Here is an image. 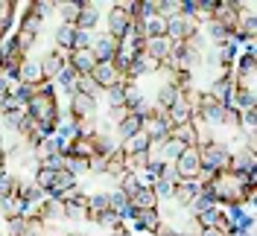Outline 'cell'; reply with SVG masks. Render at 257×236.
<instances>
[{
    "label": "cell",
    "instance_id": "1f68e13d",
    "mask_svg": "<svg viewBox=\"0 0 257 236\" xmlns=\"http://www.w3.org/2000/svg\"><path fill=\"white\" fill-rule=\"evenodd\" d=\"M56 12H59V18H62V24H76V18H79L82 12V0H73V3H56Z\"/></svg>",
    "mask_w": 257,
    "mask_h": 236
},
{
    "label": "cell",
    "instance_id": "6da1fadb",
    "mask_svg": "<svg viewBox=\"0 0 257 236\" xmlns=\"http://www.w3.org/2000/svg\"><path fill=\"white\" fill-rule=\"evenodd\" d=\"M196 155H199V166L208 169V172H225V169H231V152L219 140L196 146Z\"/></svg>",
    "mask_w": 257,
    "mask_h": 236
},
{
    "label": "cell",
    "instance_id": "d590c367",
    "mask_svg": "<svg viewBox=\"0 0 257 236\" xmlns=\"http://www.w3.org/2000/svg\"><path fill=\"white\" fill-rule=\"evenodd\" d=\"M202 32H205V38H208V41H213L216 47H222L225 41L231 38V32L225 30L222 24H216V21H210V24H208V30H202Z\"/></svg>",
    "mask_w": 257,
    "mask_h": 236
},
{
    "label": "cell",
    "instance_id": "ab89813d",
    "mask_svg": "<svg viewBox=\"0 0 257 236\" xmlns=\"http://www.w3.org/2000/svg\"><path fill=\"white\" fill-rule=\"evenodd\" d=\"M141 187H144V184H141V175H135V172H126V178L117 184V189H120L123 195H128V198H132V195H135Z\"/></svg>",
    "mask_w": 257,
    "mask_h": 236
},
{
    "label": "cell",
    "instance_id": "03108f58",
    "mask_svg": "<svg viewBox=\"0 0 257 236\" xmlns=\"http://www.w3.org/2000/svg\"><path fill=\"white\" fill-rule=\"evenodd\" d=\"M181 236H187V233H181Z\"/></svg>",
    "mask_w": 257,
    "mask_h": 236
},
{
    "label": "cell",
    "instance_id": "ffe728a7",
    "mask_svg": "<svg viewBox=\"0 0 257 236\" xmlns=\"http://www.w3.org/2000/svg\"><path fill=\"white\" fill-rule=\"evenodd\" d=\"M144 56L149 59H155V62H164L167 56H170V38H146L144 41Z\"/></svg>",
    "mask_w": 257,
    "mask_h": 236
},
{
    "label": "cell",
    "instance_id": "b9f144b4",
    "mask_svg": "<svg viewBox=\"0 0 257 236\" xmlns=\"http://www.w3.org/2000/svg\"><path fill=\"white\" fill-rule=\"evenodd\" d=\"M164 35V18L152 15L144 21V38H161Z\"/></svg>",
    "mask_w": 257,
    "mask_h": 236
},
{
    "label": "cell",
    "instance_id": "60d3db41",
    "mask_svg": "<svg viewBox=\"0 0 257 236\" xmlns=\"http://www.w3.org/2000/svg\"><path fill=\"white\" fill-rule=\"evenodd\" d=\"M53 178H56V172H53L50 166H38V169H35V181H32V184H35L38 189H44V192H50V187H53Z\"/></svg>",
    "mask_w": 257,
    "mask_h": 236
},
{
    "label": "cell",
    "instance_id": "3957f363",
    "mask_svg": "<svg viewBox=\"0 0 257 236\" xmlns=\"http://www.w3.org/2000/svg\"><path fill=\"white\" fill-rule=\"evenodd\" d=\"M41 27H44V21L41 18H35L32 12H27V15H21V27H18L15 38L18 44H21V50L27 53V50L38 41V35H41Z\"/></svg>",
    "mask_w": 257,
    "mask_h": 236
},
{
    "label": "cell",
    "instance_id": "f5cc1de1",
    "mask_svg": "<svg viewBox=\"0 0 257 236\" xmlns=\"http://www.w3.org/2000/svg\"><path fill=\"white\" fill-rule=\"evenodd\" d=\"M126 114H128L126 105H114V108H108V114H105V117H108V126L114 128L120 120H123V117H126Z\"/></svg>",
    "mask_w": 257,
    "mask_h": 236
},
{
    "label": "cell",
    "instance_id": "003e7915",
    "mask_svg": "<svg viewBox=\"0 0 257 236\" xmlns=\"http://www.w3.org/2000/svg\"><path fill=\"white\" fill-rule=\"evenodd\" d=\"M0 73H3V70H0Z\"/></svg>",
    "mask_w": 257,
    "mask_h": 236
},
{
    "label": "cell",
    "instance_id": "e575fe53",
    "mask_svg": "<svg viewBox=\"0 0 257 236\" xmlns=\"http://www.w3.org/2000/svg\"><path fill=\"white\" fill-rule=\"evenodd\" d=\"M73 35H76V27H70V24H62V27L56 30V35H53V38H56V47H59V50H67V53H70V50H73Z\"/></svg>",
    "mask_w": 257,
    "mask_h": 236
},
{
    "label": "cell",
    "instance_id": "8992f818",
    "mask_svg": "<svg viewBox=\"0 0 257 236\" xmlns=\"http://www.w3.org/2000/svg\"><path fill=\"white\" fill-rule=\"evenodd\" d=\"M117 50H120V41H117V38H111L108 32H94V44H91V53H94L96 62H114Z\"/></svg>",
    "mask_w": 257,
    "mask_h": 236
},
{
    "label": "cell",
    "instance_id": "7a4b0ae2",
    "mask_svg": "<svg viewBox=\"0 0 257 236\" xmlns=\"http://www.w3.org/2000/svg\"><path fill=\"white\" fill-rule=\"evenodd\" d=\"M196 30H199V24L184 15H173L164 21V38H170V41H187Z\"/></svg>",
    "mask_w": 257,
    "mask_h": 236
},
{
    "label": "cell",
    "instance_id": "ee69618b",
    "mask_svg": "<svg viewBox=\"0 0 257 236\" xmlns=\"http://www.w3.org/2000/svg\"><path fill=\"white\" fill-rule=\"evenodd\" d=\"M96 224H102V227H108V230H117V227H123V224H126V221L120 219V216H117V213H111V210H105V213H99V216H96Z\"/></svg>",
    "mask_w": 257,
    "mask_h": 236
},
{
    "label": "cell",
    "instance_id": "d6986e66",
    "mask_svg": "<svg viewBox=\"0 0 257 236\" xmlns=\"http://www.w3.org/2000/svg\"><path fill=\"white\" fill-rule=\"evenodd\" d=\"M141 128H144V120H141L138 114H126V117L114 126V134H117V137H120V143H123V140H128V137H135Z\"/></svg>",
    "mask_w": 257,
    "mask_h": 236
},
{
    "label": "cell",
    "instance_id": "6f0895ef",
    "mask_svg": "<svg viewBox=\"0 0 257 236\" xmlns=\"http://www.w3.org/2000/svg\"><path fill=\"white\" fill-rule=\"evenodd\" d=\"M155 236H181V230H176V227L167 221V224H161L158 230H155Z\"/></svg>",
    "mask_w": 257,
    "mask_h": 236
},
{
    "label": "cell",
    "instance_id": "ac0fdd59",
    "mask_svg": "<svg viewBox=\"0 0 257 236\" xmlns=\"http://www.w3.org/2000/svg\"><path fill=\"white\" fill-rule=\"evenodd\" d=\"M164 114H167V123H170V128L184 126V123H190V117H193L190 105L181 99V94H178V102H176V105H170V108L164 111Z\"/></svg>",
    "mask_w": 257,
    "mask_h": 236
},
{
    "label": "cell",
    "instance_id": "4fadbf2b",
    "mask_svg": "<svg viewBox=\"0 0 257 236\" xmlns=\"http://www.w3.org/2000/svg\"><path fill=\"white\" fill-rule=\"evenodd\" d=\"M132 221H135V227H138V230H144V233H152V236H155V230H158L161 224H164L158 207H155V210H138Z\"/></svg>",
    "mask_w": 257,
    "mask_h": 236
},
{
    "label": "cell",
    "instance_id": "7c38bea8",
    "mask_svg": "<svg viewBox=\"0 0 257 236\" xmlns=\"http://www.w3.org/2000/svg\"><path fill=\"white\" fill-rule=\"evenodd\" d=\"M96 24H99V3H91V0H82V12L76 18V30L82 32H94Z\"/></svg>",
    "mask_w": 257,
    "mask_h": 236
},
{
    "label": "cell",
    "instance_id": "be15d7a7",
    "mask_svg": "<svg viewBox=\"0 0 257 236\" xmlns=\"http://www.w3.org/2000/svg\"><path fill=\"white\" fill-rule=\"evenodd\" d=\"M0 149H3V131H0Z\"/></svg>",
    "mask_w": 257,
    "mask_h": 236
},
{
    "label": "cell",
    "instance_id": "484cf974",
    "mask_svg": "<svg viewBox=\"0 0 257 236\" xmlns=\"http://www.w3.org/2000/svg\"><path fill=\"white\" fill-rule=\"evenodd\" d=\"M120 149H123L126 155H141V152H149V149H152V140L146 137L144 131H138L135 137H128V140L120 143Z\"/></svg>",
    "mask_w": 257,
    "mask_h": 236
},
{
    "label": "cell",
    "instance_id": "83f0119b",
    "mask_svg": "<svg viewBox=\"0 0 257 236\" xmlns=\"http://www.w3.org/2000/svg\"><path fill=\"white\" fill-rule=\"evenodd\" d=\"M108 210V192H88V221Z\"/></svg>",
    "mask_w": 257,
    "mask_h": 236
},
{
    "label": "cell",
    "instance_id": "5b68a950",
    "mask_svg": "<svg viewBox=\"0 0 257 236\" xmlns=\"http://www.w3.org/2000/svg\"><path fill=\"white\" fill-rule=\"evenodd\" d=\"M67 56H70L67 50L53 47V50H47V53L38 59V62H41V73H44V79H47V82H53V79L62 73V67L67 64Z\"/></svg>",
    "mask_w": 257,
    "mask_h": 236
},
{
    "label": "cell",
    "instance_id": "681fc988",
    "mask_svg": "<svg viewBox=\"0 0 257 236\" xmlns=\"http://www.w3.org/2000/svg\"><path fill=\"white\" fill-rule=\"evenodd\" d=\"M91 44H94V32L76 30V35H73V50H91Z\"/></svg>",
    "mask_w": 257,
    "mask_h": 236
},
{
    "label": "cell",
    "instance_id": "680465c9",
    "mask_svg": "<svg viewBox=\"0 0 257 236\" xmlns=\"http://www.w3.org/2000/svg\"><path fill=\"white\" fill-rule=\"evenodd\" d=\"M199 236H225V230H222V227H202Z\"/></svg>",
    "mask_w": 257,
    "mask_h": 236
},
{
    "label": "cell",
    "instance_id": "bcb514c9",
    "mask_svg": "<svg viewBox=\"0 0 257 236\" xmlns=\"http://www.w3.org/2000/svg\"><path fill=\"white\" fill-rule=\"evenodd\" d=\"M123 85H126V79H123V82H117V85H111L108 91H102V94H105V99H108V108H114V105H123Z\"/></svg>",
    "mask_w": 257,
    "mask_h": 236
},
{
    "label": "cell",
    "instance_id": "7bdbcfd3",
    "mask_svg": "<svg viewBox=\"0 0 257 236\" xmlns=\"http://www.w3.org/2000/svg\"><path fill=\"white\" fill-rule=\"evenodd\" d=\"M126 207H128V195H123L120 189H111V192H108V210L120 216V213H123Z\"/></svg>",
    "mask_w": 257,
    "mask_h": 236
},
{
    "label": "cell",
    "instance_id": "d4e9b609",
    "mask_svg": "<svg viewBox=\"0 0 257 236\" xmlns=\"http://www.w3.org/2000/svg\"><path fill=\"white\" fill-rule=\"evenodd\" d=\"M170 140H178L187 149H196V126L193 123H184V126L170 128Z\"/></svg>",
    "mask_w": 257,
    "mask_h": 236
},
{
    "label": "cell",
    "instance_id": "e7e4bbea",
    "mask_svg": "<svg viewBox=\"0 0 257 236\" xmlns=\"http://www.w3.org/2000/svg\"><path fill=\"white\" fill-rule=\"evenodd\" d=\"M0 236H6V233H0Z\"/></svg>",
    "mask_w": 257,
    "mask_h": 236
},
{
    "label": "cell",
    "instance_id": "836d02e7",
    "mask_svg": "<svg viewBox=\"0 0 257 236\" xmlns=\"http://www.w3.org/2000/svg\"><path fill=\"white\" fill-rule=\"evenodd\" d=\"M213 207H219V204L213 201V195H210L208 189H202V192L196 195V201L190 204V213H193V219H196V216H202V213H208V210H213Z\"/></svg>",
    "mask_w": 257,
    "mask_h": 236
},
{
    "label": "cell",
    "instance_id": "ba28073f",
    "mask_svg": "<svg viewBox=\"0 0 257 236\" xmlns=\"http://www.w3.org/2000/svg\"><path fill=\"white\" fill-rule=\"evenodd\" d=\"M173 169H176V175L181 178V181H193L196 175H199V155H196V149H184V155L178 157L176 163H173Z\"/></svg>",
    "mask_w": 257,
    "mask_h": 236
},
{
    "label": "cell",
    "instance_id": "4dcf8cb0",
    "mask_svg": "<svg viewBox=\"0 0 257 236\" xmlns=\"http://www.w3.org/2000/svg\"><path fill=\"white\" fill-rule=\"evenodd\" d=\"M114 149H117V140H114L111 134H105V131H96V134H94V155L108 157Z\"/></svg>",
    "mask_w": 257,
    "mask_h": 236
},
{
    "label": "cell",
    "instance_id": "c3c4849f",
    "mask_svg": "<svg viewBox=\"0 0 257 236\" xmlns=\"http://www.w3.org/2000/svg\"><path fill=\"white\" fill-rule=\"evenodd\" d=\"M24 117H27V111H24V108L6 111V114H3V123H0V126H6V128H18L21 123H24Z\"/></svg>",
    "mask_w": 257,
    "mask_h": 236
},
{
    "label": "cell",
    "instance_id": "cb8c5ba5",
    "mask_svg": "<svg viewBox=\"0 0 257 236\" xmlns=\"http://www.w3.org/2000/svg\"><path fill=\"white\" fill-rule=\"evenodd\" d=\"M0 213H3V219H21V216H27V204L18 195H6L0 201Z\"/></svg>",
    "mask_w": 257,
    "mask_h": 236
},
{
    "label": "cell",
    "instance_id": "74e56055",
    "mask_svg": "<svg viewBox=\"0 0 257 236\" xmlns=\"http://www.w3.org/2000/svg\"><path fill=\"white\" fill-rule=\"evenodd\" d=\"M184 44H187V50H190V53H196V56H205V53L210 50V47H208L210 41L205 38V32H202V30H196L190 38L184 41Z\"/></svg>",
    "mask_w": 257,
    "mask_h": 236
},
{
    "label": "cell",
    "instance_id": "f907efd6",
    "mask_svg": "<svg viewBox=\"0 0 257 236\" xmlns=\"http://www.w3.org/2000/svg\"><path fill=\"white\" fill-rule=\"evenodd\" d=\"M240 126L245 128V134H248V131H254V126H257V108L240 111Z\"/></svg>",
    "mask_w": 257,
    "mask_h": 236
},
{
    "label": "cell",
    "instance_id": "8d00e7d4",
    "mask_svg": "<svg viewBox=\"0 0 257 236\" xmlns=\"http://www.w3.org/2000/svg\"><path fill=\"white\" fill-rule=\"evenodd\" d=\"M76 94H85V96H91V99H96L102 91H99V85L94 82V76H91V73H85V76L76 79Z\"/></svg>",
    "mask_w": 257,
    "mask_h": 236
},
{
    "label": "cell",
    "instance_id": "e0dca14e",
    "mask_svg": "<svg viewBox=\"0 0 257 236\" xmlns=\"http://www.w3.org/2000/svg\"><path fill=\"white\" fill-rule=\"evenodd\" d=\"M76 79H79V73H76V70H73L70 64H64L62 73L53 79V85H56V91H62V94L67 96V99H70V96L76 94Z\"/></svg>",
    "mask_w": 257,
    "mask_h": 236
},
{
    "label": "cell",
    "instance_id": "7dc6e473",
    "mask_svg": "<svg viewBox=\"0 0 257 236\" xmlns=\"http://www.w3.org/2000/svg\"><path fill=\"white\" fill-rule=\"evenodd\" d=\"M219 126L240 128V111L234 108V105H225V111H222V120H219Z\"/></svg>",
    "mask_w": 257,
    "mask_h": 236
},
{
    "label": "cell",
    "instance_id": "5bb4252c",
    "mask_svg": "<svg viewBox=\"0 0 257 236\" xmlns=\"http://www.w3.org/2000/svg\"><path fill=\"white\" fill-rule=\"evenodd\" d=\"M67 64L79 73V76H85V73H91L96 67V59L91 50H70V56H67Z\"/></svg>",
    "mask_w": 257,
    "mask_h": 236
},
{
    "label": "cell",
    "instance_id": "4316f807",
    "mask_svg": "<svg viewBox=\"0 0 257 236\" xmlns=\"http://www.w3.org/2000/svg\"><path fill=\"white\" fill-rule=\"evenodd\" d=\"M176 102H178V88H173L170 82H164L158 88V94H155V108L167 111L170 105H176Z\"/></svg>",
    "mask_w": 257,
    "mask_h": 236
},
{
    "label": "cell",
    "instance_id": "f35d334b",
    "mask_svg": "<svg viewBox=\"0 0 257 236\" xmlns=\"http://www.w3.org/2000/svg\"><path fill=\"white\" fill-rule=\"evenodd\" d=\"M222 207H213L208 213H202V216H196V224L199 227H219V221H222Z\"/></svg>",
    "mask_w": 257,
    "mask_h": 236
},
{
    "label": "cell",
    "instance_id": "11a10c76",
    "mask_svg": "<svg viewBox=\"0 0 257 236\" xmlns=\"http://www.w3.org/2000/svg\"><path fill=\"white\" fill-rule=\"evenodd\" d=\"M91 172H94V175H102V172H105V157H99V155L91 157Z\"/></svg>",
    "mask_w": 257,
    "mask_h": 236
},
{
    "label": "cell",
    "instance_id": "52a82bcc",
    "mask_svg": "<svg viewBox=\"0 0 257 236\" xmlns=\"http://www.w3.org/2000/svg\"><path fill=\"white\" fill-rule=\"evenodd\" d=\"M128 27H132V18L126 15L123 3H114L111 9H108V35L120 41V38L128 32Z\"/></svg>",
    "mask_w": 257,
    "mask_h": 236
},
{
    "label": "cell",
    "instance_id": "7402d4cb",
    "mask_svg": "<svg viewBox=\"0 0 257 236\" xmlns=\"http://www.w3.org/2000/svg\"><path fill=\"white\" fill-rule=\"evenodd\" d=\"M225 105H234L237 111H248V108H257V96H254V88H237L234 96L225 102Z\"/></svg>",
    "mask_w": 257,
    "mask_h": 236
},
{
    "label": "cell",
    "instance_id": "f1b7e54d",
    "mask_svg": "<svg viewBox=\"0 0 257 236\" xmlns=\"http://www.w3.org/2000/svg\"><path fill=\"white\" fill-rule=\"evenodd\" d=\"M70 155L73 157H94V134L91 137H85V134H79L76 140H70Z\"/></svg>",
    "mask_w": 257,
    "mask_h": 236
},
{
    "label": "cell",
    "instance_id": "9c48e42d",
    "mask_svg": "<svg viewBox=\"0 0 257 236\" xmlns=\"http://www.w3.org/2000/svg\"><path fill=\"white\" fill-rule=\"evenodd\" d=\"M91 76H94V82L99 85V91H108L111 85H117V82H123V76L117 73V67H114V62H96V67L91 70Z\"/></svg>",
    "mask_w": 257,
    "mask_h": 236
},
{
    "label": "cell",
    "instance_id": "6125c7cd",
    "mask_svg": "<svg viewBox=\"0 0 257 236\" xmlns=\"http://www.w3.org/2000/svg\"><path fill=\"white\" fill-rule=\"evenodd\" d=\"M64 236H88V233H82V230H73V233H64Z\"/></svg>",
    "mask_w": 257,
    "mask_h": 236
},
{
    "label": "cell",
    "instance_id": "94428289",
    "mask_svg": "<svg viewBox=\"0 0 257 236\" xmlns=\"http://www.w3.org/2000/svg\"><path fill=\"white\" fill-rule=\"evenodd\" d=\"M0 169H6V152L0 149Z\"/></svg>",
    "mask_w": 257,
    "mask_h": 236
},
{
    "label": "cell",
    "instance_id": "91938a15",
    "mask_svg": "<svg viewBox=\"0 0 257 236\" xmlns=\"http://www.w3.org/2000/svg\"><path fill=\"white\" fill-rule=\"evenodd\" d=\"M111 236H132V233H128V227L123 224V227H117V230H111Z\"/></svg>",
    "mask_w": 257,
    "mask_h": 236
},
{
    "label": "cell",
    "instance_id": "44dd1931",
    "mask_svg": "<svg viewBox=\"0 0 257 236\" xmlns=\"http://www.w3.org/2000/svg\"><path fill=\"white\" fill-rule=\"evenodd\" d=\"M76 187V175L73 172H67V169H59L56 172V178H53V187H50L47 195H53V198H62L67 189H73Z\"/></svg>",
    "mask_w": 257,
    "mask_h": 236
},
{
    "label": "cell",
    "instance_id": "f546056e",
    "mask_svg": "<svg viewBox=\"0 0 257 236\" xmlns=\"http://www.w3.org/2000/svg\"><path fill=\"white\" fill-rule=\"evenodd\" d=\"M161 146V160H164V163H176L178 157L184 155V149H187V146H181V143L178 140H164V143H158Z\"/></svg>",
    "mask_w": 257,
    "mask_h": 236
},
{
    "label": "cell",
    "instance_id": "2e32d148",
    "mask_svg": "<svg viewBox=\"0 0 257 236\" xmlns=\"http://www.w3.org/2000/svg\"><path fill=\"white\" fill-rule=\"evenodd\" d=\"M18 82H21V85H38V82H44L41 62H38V59H24L21 70H18Z\"/></svg>",
    "mask_w": 257,
    "mask_h": 236
},
{
    "label": "cell",
    "instance_id": "db71d44e",
    "mask_svg": "<svg viewBox=\"0 0 257 236\" xmlns=\"http://www.w3.org/2000/svg\"><path fill=\"white\" fill-rule=\"evenodd\" d=\"M6 224H9V233L6 236H21L24 233V216H21V219H6Z\"/></svg>",
    "mask_w": 257,
    "mask_h": 236
},
{
    "label": "cell",
    "instance_id": "9a60e30c",
    "mask_svg": "<svg viewBox=\"0 0 257 236\" xmlns=\"http://www.w3.org/2000/svg\"><path fill=\"white\" fill-rule=\"evenodd\" d=\"M234 91H237V85H234V76H219V79H213L210 82V88H208V94L216 99V102H228L231 96H234Z\"/></svg>",
    "mask_w": 257,
    "mask_h": 236
},
{
    "label": "cell",
    "instance_id": "277c9868",
    "mask_svg": "<svg viewBox=\"0 0 257 236\" xmlns=\"http://www.w3.org/2000/svg\"><path fill=\"white\" fill-rule=\"evenodd\" d=\"M64 114L70 117V120H76V123H82V120H91L96 114V99H91V96L85 94H73L70 99H67V108H64Z\"/></svg>",
    "mask_w": 257,
    "mask_h": 236
},
{
    "label": "cell",
    "instance_id": "8fae6325",
    "mask_svg": "<svg viewBox=\"0 0 257 236\" xmlns=\"http://www.w3.org/2000/svg\"><path fill=\"white\" fill-rule=\"evenodd\" d=\"M144 131L146 137L152 143H164L170 140V123H167V114H161V117H152V120H144Z\"/></svg>",
    "mask_w": 257,
    "mask_h": 236
},
{
    "label": "cell",
    "instance_id": "30bf717a",
    "mask_svg": "<svg viewBox=\"0 0 257 236\" xmlns=\"http://www.w3.org/2000/svg\"><path fill=\"white\" fill-rule=\"evenodd\" d=\"M199 192H202V189L196 187V181H181V184L173 187V204H176L178 210H190V204L196 201Z\"/></svg>",
    "mask_w": 257,
    "mask_h": 236
},
{
    "label": "cell",
    "instance_id": "9f6ffc18",
    "mask_svg": "<svg viewBox=\"0 0 257 236\" xmlns=\"http://www.w3.org/2000/svg\"><path fill=\"white\" fill-rule=\"evenodd\" d=\"M12 88H15V85H12V79L6 76V73H0V96L12 94Z\"/></svg>",
    "mask_w": 257,
    "mask_h": 236
},
{
    "label": "cell",
    "instance_id": "d6a6232c",
    "mask_svg": "<svg viewBox=\"0 0 257 236\" xmlns=\"http://www.w3.org/2000/svg\"><path fill=\"white\" fill-rule=\"evenodd\" d=\"M231 172H254V155L248 152H234L231 155Z\"/></svg>",
    "mask_w": 257,
    "mask_h": 236
},
{
    "label": "cell",
    "instance_id": "f6af8a7d",
    "mask_svg": "<svg viewBox=\"0 0 257 236\" xmlns=\"http://www.w3.org/2000/svg\"><path fill=\"white\" fill-rule=\"evenodd\" d=\"M30 12L35 18H41V21H44L47 15H53V12H56V3H47V0H32V3H30Z\"/></svg>",
    "mask_w": 257,
    "mask_h": 236
},
{
    "label": "cell",
    "instance_id": "603a6c76",
    "mask_svg": "<svg viewBox=\"0 0 257 236\" xmlns=\"http://www.w3.org/2000/svg\"><path fill=\"white\" fill-rule=\"evenodd\" d=\"M128 204L135 207V210H155V207H158V198H155L152 187H141L132 198H128Z\"/></svg>",
    "mask_w": 257,
    "mask_h": 236
},
{
    "label": "cell",
    "instance_id": "816d5d0a",
    "mask_svg": "<svg viewBox=\"0 0 257 236\" xmlns=\"http://www.w3.org/2000/svg\"><path fill=\"white\" fill-rule=\"evenodd\" d=\"M158 181H167V184H173V187H176V184H181V178L176 175V169H173V163H164V166H161Z\"/></svg>",
    "mask_w": 257,
    "mask_h": 236
}]
</instances>
